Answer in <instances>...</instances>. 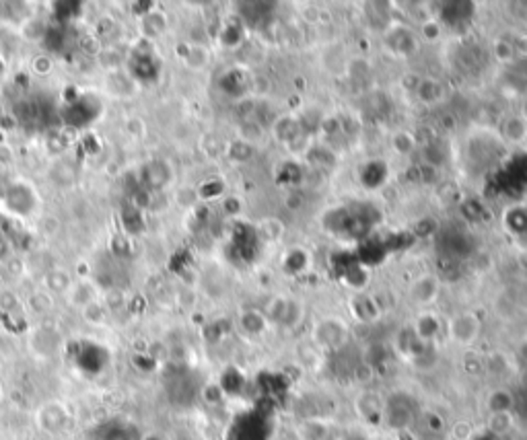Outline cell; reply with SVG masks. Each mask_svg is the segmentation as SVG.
<instances>
[]
</instances>
